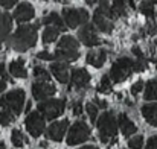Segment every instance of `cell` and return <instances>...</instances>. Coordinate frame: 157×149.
<instances>
[{
	"mask_svg": "<svg viewBox=\"0 0 157 149\" xmlns=\"http://www.w3.org/2000/svg\"><path fill=\"white\" fill-rule=\"evenodd\" d=\"M9 73L15 78H28V72H26V67H25V59L23 58H18V59H14L11 64H9Z\"/></svg>",
	"mask_w": 157,
	"mask_h": 149,
	"instance_id": "d6986e66",
	"label": "cell"
},
{
	"mask_svg": "<svg viewBox=\"0 0 157 149\" xmlns=\"http://www.w3.org/2000/svg\"><path fill=\"white\" fill-rule=\"evenodd\" d=\"M55 2H59V3H69L70 0H55Z\"/></svg>",
	"mask_w": 157,
	"mask_h": 149,
	"instance_id": "c3c4849f",
	"label": "cell"
},
{
	"mask_svg": "<svg viewBox=\"0 0 157 149\" xmlns=\"http://www.w3.org/2000/svg\"><path fill=\"white\" fill-rule=\"evenodd\" d=\"M133 53H134V56H136V59H147L145 58V55H144V52L140 50V47H137V46H134L133 47Z\"/></svg>",
	"mask_w": 157,
	"mask_h": 149,
	"instance_id": "74e56055",
	"label": "cell"
},
{
	"mask_svg": "<svg viewBox=\"0 0 157 149\" xmlns=\"http://www.w3.org/2000/svg\"><path fill=\"white\" fill-rule=\"evenodd\" d=\"M128 3H130V6H131V8H136V5H134V2H133V0H128Z\"/></svg>",
	"mask_w": 157,
	"mask_h": 149,
	"instance_id": "7dc6e473",
	"label": "cell"
},
{
	"mask_svg": "<svg viewBox=\"0 0 157 149\" xmlns=\"http://www.w3.org/2000/svg\"><path fill=\"white\" fill-rule=\"evenodd\" d=\"M86 111H87V114L90 117V122L96 123L98 122V106L95 103H87L86 105Z\"/></svg>",
	"mask_w": 157,
	"mask_h": 149,
	"instance_id": "4dcf8cb0",
	"label": "cell"
},
{
	"mask_svg": "<svg viewBox=\"0 0 157 149\" xmlns=\"http://www.w3.org/2000/svg\"><path fill=\"white\" fill-rule=\"evenodd\" d=\"M92 131L89 128V125L86 122H76L70 126L69 134H67V145L69 146H75L79 143H84L86 140H89Z\"/></svg>",
	"mask_w": 157,
	"mask_h": 149,
	"instance_id": "8992f818",
	"label": "cell"
},
{
	"mask_svg": "<svg viewBox=\"0 0 157 149\" xmlns=\"http://www.w3.org/2000/svg\"><path fill=\"white\" fill-rule=\"evenodd\" d=\"M128 146L131 149H142L144 148V137L142 136H134L128 140Z\"/></svg>",
	"mask_w": 157,
	"mask_h": 149,
	"instance_id": "1f68e13d",
	"label": "cell"
},
{
	"mask_svg": "<svg viewBox=\"0 0 157 149\" xmlns=\"http://www.w3.org/2000/svg\"><path fill=\"white\" fill-rule=\"evenodd\" d=\"M86 61H87V64H90V65H93L96 69L102 67L105 64V61H107V50L104 49L90 50L87 53V56H86Z\"/></svg>",
	"mask_w": 157,
	"mask_h": 149,
	"instance_id": "9a60e30c",
	"label": "cell"
},
{
	"mask_svg": "<svg viewBox=\"0 0 157 149\" xmlns=\"http://www.w3.org/2000/svg\"><path fill=\"white\" fill-rule=\"evenodd\" d=\"M98 126V132H99V140L102 143H108V142H114L116 140V134H117V119L114 116L113 111H105L101 114V117L96 122Z\"/></svg>",
	"mask_w": 157,
	"mask_h": 149,
	"instance_id": "3957f363",
	"label": "cell"
},
{
	"mask_svg": "<svg viewBox=\"0 0 157 149\" xmlns=\"http://www.w3.org/2000/svg\"><path fill=\"white\" fill-rule=\"evenodd\" d=\"M111 9L116 17H125L127 15V2L125 0H113Z\"/></svg>",
	"mask_w": 157,
	"mask_h": 149,
	"instance_id": "4316f807",
	"label": "cell"
},
{
	"mask_svg": "<svg viewBox=\"0 0 157 149\" xmlns=\"http://www.w3.org/2000/svg\"><path fill=\"white\" fill-rule=\"evenodd\" d=\"M145 100H157V78L151 79L145 85V93H144Z\"/></svg>",
	"mask_w": 157,
	"mask_h": 149,
	"instance_id": "cb8c5ba5",
	"label": "cell"
},
{
	"mask_svg": "<svg viewBox=\"0 0 157 149\" xmlns=\"http://www.w3.org/2000/svg\"><path fill=\"white\" fill-rule=\"evenodd\" d=\"M41 23H43V24H46V28H48V26H55V28H58L61 32H64V31H66L64 21L61 20V17H59L56 12H51L49 15H46V17L41 20Z\"/></svg>",
	"mask_w": 157,
	"mask_h": 149,
	"instance_id": "44dd1931",
	"label": "cell"
},
{
	"mask_svg": "<svg viewBox=\"0 0 157 149\" xmlns=\"http://www.w3.org/2000/svg\"><path fill=\"white\" fill-rule=\"evenodd\" d=\"M34 78L37 79V82H51V73H48V70L40 65L34 67Z\"/></svg>",
	"mask_w": 157,
	"mask_h": 149,
	"instance_id": "83f0119b",
	"label": "cell"
},
{
	"mask_svg": "<svg viewBox=\"0 0 157 149\" xmlns=\"http://www.w3.org/2000/svg\"><path fill=\"white\" fill-rule=\"evenodd\" d=\"M145 149H157V136L150 137V140H148L147 148H145Z\"/></svg>",
	"mask_w": 157,
	"mask_h": 149,
	"instance_id": "f35d334b",
	"label": "cell"
},
{
	"mask_svg": "<svg viewBox=\"0 0 157 149\" xmlns=\"http://www.w3.org/2000/svg\"><path fill=\"white\" fill-rule=\"evenodd\" d=\"M117 123H119V128H121V131H122V134L125 137H130L131 134H136L137 132V126L130 120V117L125 113H121L117 116Z\"/></svg>",
	"mask_w": 157,
	"mask_h": 149,
	"instance_id": "2e32d148",
	"label": "cell"
},
{
	"mask_svg": "<svg viewBox=\"0 0 157 149\" xmlns=\"http://www.w3.org/2000/svg\"><path fill=\"white\" fill-rule=\"evenodd\" d=\"M17 0H0V5L5 8V9H11L12 6H15Z\"/></svg>",
	"mask_w": 157,
	"mask_h": 149,
	"instance_id": "8d00e7d4",
	"label": "cell"
},
{
	"mask_svg": "<svg viewBox=\"0 0 157 149\" xmlns=\"http://www.w3.org/2000/svg\"><path fill=\"white\" fill-rule=\"evenodd\" d=\"M81 149H99V148H96V146H82Z\"/></svg>",
	"mask_w": 157,
	"mask_h": 149,
	"instance_id": "bcb514c9",
	"label": "cell"
},
{
	"mask_svg": "<svg viewBox=\"0 0 157 149\" xmlns=\"http://www.w3.org/2000/svg\"><path fill=\"white\" fill-rule=\"evenodd\" d=\"M40 148H48V142H41L40 143Z\"/></svg>",
	"mask_w": 157,
	"mask_h": 149,
	"instance_id": "f6af8a7d",
	"label": "cell"
},
{
	"mask_svg": "<svg viewBox=\"0 0 157 149\" xmlns=\"http://www.w3.org/2000/svg\"><path fill=\"white\" fill-rule=\"evenodd\" d=\"M111 88H113V84H111L110 75H104V76L101 78V82H99L98 87H96L98 93H110Z\"/></svg>",
	"mask_w": 157,
	"mask_h": 149,
	"instance_id": "f1b7e54d",
	"label": "cell"
},
{
	"mask_svg": "<svg viewBox=\"0 0 157 149\" xmlns=\"http://www.w3.org/2000/svg\"><path fill=\"white\" fill-rule=\"evenodd\" d=\"M78 38L82 44H86L87 47H95V46H99L101 44V40L96 34V28L93 24H84L79 32H78Z\"/></svg>",
	"mask_w": 157,
	"mask_h": 149,
	"instance_id": "30bf717a",
	"label": "cell"
},
{
	"mask_svg": "<svg viewBox=\"0 0 157 149\" xmlns=\"http://www.w3.org/2000/svg\"><path fill=\"white\" fill-rule=\"evenodd\" d=\"M31 106H32V103H31V102H28V103H26V106H25V111H26V113H29V111H31Z\"/></svg>",
	"mask_w": 157,
	"mask_h": 149,
	"instance_id": "7bdbcfd3",
	"label": "cell"
},
{
	"mask_svg": "<svg viewBox=\"0 0 157 149\" xmlns=\"http://www.w3.org/2000/svg\"><path fill=\"white\" fill-rule=\"evenodd\" d=\"M8 81H9V78H8V75H6V72H5V64L0 61V93L6 88Z\"/></svg>",
	"mask_w": 157,
	"mask_h": 149,
	"instance_id": "d6a6232c",
	"label": "cell"
},
{
	"mask_svg": "<svg viewBox=\"0 0 157 149\" xmlns=\"http://www.w3.org/2000/svg\"><path fill=\"white\" fill-rule=\"evenodd\" d=\"M142 116L147 120V123H150L151 126L157 128V102L154 103H145L142 106Z\"/></svg>",
	"mask_w": 157,
	"mask_h": 149,
	"instance_id": "ac0fdd59",
	"label": "cell"
},
{
	"mask_svg": "<svg viewBox=\"0 0 157 149\" xmlns=\"http://www.w3.org/2000/svg\"><path fill=\"white\" fill-rule=\"evenodd\" d=\"M139 9H140V12H142L144 15H147V17H150V18H153V17L157 14L156 5H154L151 0H142Z\"/></svg>",
	"mask_w": 157,
	"mask_h": 149,
	"instance_id": "484cf974",
	"label": "cell"
},
{
	"mask_svg": "<svg viewBox=\"0 0 157 149\" xmlns=\"http://www.w3.org/2000/svg\"><path fill=\"white\" fill-rule=\"evenodd\" d=\"M96 2H99V0H86V3H87L89 6H93V5H95Z\"/></svg>",
	"mask_w": 157,
	"mask_h": 149,
	"instance_id": "ee69618b",
	"label": "cell"
},
{
	"mask_svg": "<svg viewBox=\"0 0 157 149\" xmlns=\"http://www.w3.org/2000/svg\"><path fill=\"white\" fill-rule=\"evenodd\" d=\"M70 90H75V91H84L86 88H89V84H90V75L86 69H75L72 72V76H70Z\"/></svg>",
	"mask_w": 157,
	"mask_h": 149,
	"instance_id": "9c48e42d",
	"label": "cell"
},
{
	"mask_svg": "<svg viewBox=\"0 0 157 149\" xmlns=\"http://www.w3.org/2000/svg\"><path fill=\"white\" fill-rule=\"evenodd\" d=\"M38 24H23V26H20L8 38V46H11L12 49L17 50V52H25L29 47H34L37 44V29H38Z\"/></svg>",
	"mask_w": 157,
	"mask_h": 149,
	"instance_id": "7a4b0ae2",
	"label": "cell"
},
{
	"mask_svg": "<svg viewBox=\"0 0 157 149\" xmlns=\"http://www.w3.org/2000/svg\"><path fill=\"white\" fill-rule=\"evenodd\" d=\"M72 113H73V116H76V117H79V116L82 114V103H81V100H75V102L72 103Z\"/></svg>",
	"mask_w": 157,
	"mask_h": 149,
	"instance_id": "d590c367",
	"label": "cell"
},
{
	"mask_svg": "<svg viewBox=\"0 0 157 149\" xmlns=\"http://www.w3.org/2000/svg\"><path fill=\"white\" fill-rule=\"evenodd\" d=\"M79 58V50H66L56 49L55 50V59L63 62H73Z\"/></svg>",
	"mask_w": 157,
	"mask_h": 149,
	"instance_id": "ffe728a7",
	"label": "cell"
},
{
	"mask_svg": "<svg viewBox=\"0 0 157 149\" xmlns=\"http://www.w3.org/2000/svg\"><path fill=\"white\" fill-rule=\"evenodd\" d=\"M63 17H64V23L70 29H75L81 24L89 23V12L82 8H78V9L66 8V9H63Z\"/></svg>",
	"mask_w": 157,
	"mask_h": 149,
	"instance_id": "52a82bcc",
	"label": "cell"
},
{
	"mask_svg": "<svg viewBox=\"0 0 157 149\" xmlns=\"http://www.w3.org/2000/svg\"><path fill=\"white\" fill-rule=\"evenodd\" d=\"M147 32H148L150 35H154V34L157 32L156 23H148V24H147Z\"/></svg>",
	"mask_w": 157,
	"mask_h": 149,
	"instance_id": "ab89813d",
	"label": "cell"
},
{
	"mask_svg": "<svg viewBox=\"0 0 157 149\" xmlns=\"http://www.w3.org/2000/svg\"><path fill=\"white\" fill-rule=\"evenodd\" d=\"M0 149H5V145H2V146H0Z\"/></svg>",
	"mask_w": 157,
	"mask_h": 149,
	"instance_id": "681fc988",
	"label": "cell"
},
{
	"mask_svg": "<svg viewBox=\"0 0 157 149\" xmlns=\"http://www.w3.org/2000/svg\"><path fill=\"white\" fill-rule=\"evenodd\" d=\"M37 58L38 59H41V61H56L55 59V53H51V52H48V50H43V52H38L37 53Z\"/></svg>",
	"mask_w": 157,
	"mask_h": 149,
	"instance_id": "836d02e7",
	"label": "cell"
},
{
	"mask_svg": "<svg viewBox=\"0 0 157 149\" xmlns=\"http://www.w3.org/2000/svg\"><path fill=\"white\" fill-rule=\"evenodd\" d=\"M35 17V9L31 3H20L17 8H15V12H14V18L17 23H25V21H29Z\"/></svg>",
	"mask_w": 157,
	"mask_h": 149,
	"instance_id": "5bb4252c",
	"label": "cell"
},
{
	"mask_svg": "<svg viewBox=\"0 0 157 149\" xmlns=\"http://www.w3.org/2000/svg\"><path fill=\"white\" fill-rule=\"evenodd\" d=\"M64 108H66L64 99H49L38 103V111L48 120H53V119L59 117L61 114H64Z\"/></svg>",
	"mask_w": 157,
	"mask_h": 149,
	"instance_id": "5b68a950",
	"label": "cell"
},
{
	"mask_svg": "<svg viewBox=\"0 0 157 149\" xmlns=\"http://www.w3.org/2000/svg\"><path fill=\"white\" fill-rule=\"evenodd\" d=\"M56 49H66V50H78L79 49V41L73 38L72 35H64L59 41Z\"/></svg>",
	"mask_w": 157,
	"mask_h": 149,
	"instance_id": "603a6c76",
	"label": "cell"
},
{
	"mask_svg": "<svg viewBox=\"0 0 157 149\" xmlns=\"http://www.w3.org/2000/svg\"><path fill=\"white\" fill-rule=\"evenodd\" d=\"M0 15H2V12H0Z\"/></svg>",
	"mask_w": 157,
	"mask_h": 149,
	"instance_id": "f5cc1de1",
	"label": "cell"
},
{
	"mask_svg": "<svg viewBox=\"0 0 157 149\" xmlns=\"http://www.w3.org/2000/svg\"><path fill=\"white\" fill-rule=\"evenodd\" d=\"M11 142H12V145H14L15 148H21V146L25 145V137H23L21 131L14 129V131L11 132Z\"/></svg>",
	"mask_w": 157,
	"mask_h": 149,
	"instance_id": "f546056e",
	"label": "cell"
},
{
	"mask_svg": "<svg viewBox=\"0 0 157 149\" xmlns=\"http://www.w3.org/2000/svg\"><path fill=\"white\" fill-rule=\"evenodd\" d=\"M2 145H3V143H2V142H0V146H2Z\"/></svg>",
	"mask_w": 157,
	"mask_h": 149,
	"instance_id": "816d5d0a",
	"label": "cell"
},
{
	"mask_svg": "<svg viewBox=\"0 0 157 149\" xmlns=\"http://www.w3.org/2000/svg\"><path fill=\"white\" fill-rule=\"evenodd\" d=\"M56 93V87L51 82H34L32 84V96L37 100H49Z\"/></svg>",
	"mask_w": 157,
	"mask_h": 149,
	"instance_id": "8fae6325",
	"label": "cell"
},
{
	"mask_svg": "<svg viewBox=\"0 0 157 149\" xmlns=\"http://www.w3.org/2000/svg\"><path fill=\"white\" fill-rule=\"evenodd\" d=\"M46 119L43 117V114L40 111H32L26 116V120H25V125H26V129L28 132L32 136V137H40L43 132H44V128H46Z\"/></svg>",
	"mask_w": 157,
	"mask_h": 149,
	"instance_id": "ba28073f",
	"label": "cell"
},
{
	"mask_svg": "<svg viewBox=\"0 0 157 149\" xmlns=\"http://www.w3.org/2000/svg\"><path fill=\"white\" fill-rule=\"evenodd\" d=\"M0 49H2V40H0Z\"/></svg>",
	"mask_w": 157,
	"mask_h": 149,
	"instance_id": "f907efd6",
	"label": "cell"
},
{
	"mask_svg": "<svg viewBox=\"0 0 157 149\" xmlns=\"http://www.w3.org/2000/svg\"><path fill=\"white\" fill-rule=\"evenodd\" d=\"M69 128V120L64 119V120H59V122H53L52 125L46 129V137L49 140L53 142H61L64 139V134Z\"/></svg>",
	"mask_w": 157,
	"mask_h": 149,
	"instance_id": "4fadbf2b",
	"label": "cell"
},
{
	"mask_svg": "<svg viewBox=\"0 0 157 149\" xmlns=\"http://www.w3.org/2000/svg\"><path fill=\"white\" fill-rule=\"evenodd\" d=\"M136 72V59H131L128 56H121L117 58L110 69V78L113 82H122L131 76V73Z\"/></svg>",
	"mask_w": 157,
	"mask_h": 149,
	"instance_id": "277c9868",
	"label": "cell"
},
{
	"mask_svg": "<svg viewBox=\"0 0 157 149\" xmlns=\"http://www.w3.org/2000/svg\"><path fill=\"white\" fill-rule=\"evenodd\" d=\"M23 106H26L25 91L20 88H15L0 98V125L8 126L14 122V119H17L23 111Z\"/></svg>",
	"mask_w": 157,
	"mask_h": 149,
	"instance_id": "6da1fadb",
	"label": "cell"
},
{
	"mask_svg": "<svg viewBox=\"0 0 157 149\" xmlns=\"http://www.w3.org/2000/svg\"><path fill=\"white\" fill-rule=\"evenodd\" d=\"M93 23H95V28L98 31L104 32V34H110L113 31V21L108 20L107 17H104L98 11H95V14H93Z\"/></svg>",
	"mask_w": 157,
	"mask_h": 149,
	"instance_id": "e0dca14e",
	"label": "cell"
},
{
	"mask_svg": "<svg viewBox=\"0 0 157 149\" xmlns=\"http://www.w3.org/2000/svg\"><path fill=\"white\" fill-rule=\"evenodd\" d=\"M144 81H137V82H134L133 85H131V88H130V91H131V95L133 96H137V93H140L142 90H144Z\"/></svg>",
	"mask_w": 157,
	"mask_h": 149,
	"instance_id": "e575fe53",
	"label": "cell"
},
{
	"mask_svg": "<svg viewBox=\"0 0 157 149\" xmlns=\"http://www.w3.org/2000/svg\"><path fill=\"white\" fill-rule=\"evenodd\" d=\"M59 29L58 28H55V26H48L44 31H43V37H41V40H43V43L44 44H51L52 41L56 40V37L59 35Z\"/></svg>",
	"mask_w": 157,
	"mask_h": 149,
	"instance_id": "d4e9b609",
	"label": "cell"
},
{
	"mask_svg": "<svg viewBox=\"0 0 157 149\" xmlns=\"http://www.w3.org/2000/svg\"><path fill=\"white\" fill-rule=\"evenodd\" d=\"M154 44L157 46V40L154 41ZM153 62L156 64V69H157V52H154V55H153Z\"/></svg>",
	"mask_w": 157,
	"mask_h": 149,
	"instance_id": "b9f144b4",
	"label": "cell"
},
{
	"mask_svg": "<svg viewBox=\"0 0 157 149\" xmlns=\"http://www.w3.org/2000/svg\"><path fill=\"white\" fill-rule=\"evenodd\" d=\"M51 73L58 79V82L61 84H67L70 82V67L67 62H63V61H55L51 62Z\"/></svg>",
	"mask_w": 157,
	"mask_h": 149,
	"instance_id": "7c38bea8",
	"label": "cell"
},
{
	"mask_svg": "<svg viewBox=\"0 0 157 149\" xmlns=\"http://www.w3.org/2000/svg\"><path fill=\"white\" fill-rule=\"evenodd\" d=\"M95 105H96V106H99V108H102V110H105V108L108 106V103H107L105 100L99 99V98H96V99H95Z\"/></svg>",
	"mask_w": 157,
	"mask_h": 149,
	"instance_id": "60d3db41",
	"label": "cell"
},
{
	"mask_svg": "<svg viewBox=\"0 0 157 149\" xmlns=\"http://www.w3.org/2000/svg\"><path fill=\"white\" fill-rule=\"evenodd\" d=\"M11 29H12V18H11V15L9 14H2L0 15V40L2 41L9 35Z\"/></svg>",
	"mask_w": 157,
	"mask_h": 149,
	"instance_id": "7402d4cb",
	"label": "cell"
}]
</instances>
